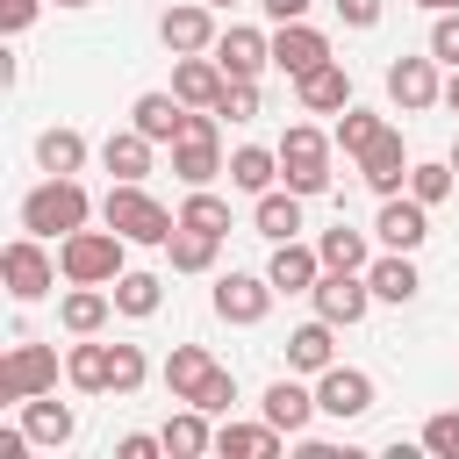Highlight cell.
<instances>
[{"label": "cell", "mask_w": 459, "mask_h": 459, "mask_svg": "<svg viewBox=\"0 0 459 459\" xmlns=\"http://www.w3.org/2000/svg\"><path fill=\"white\" fill-rule=\"evenodd\" d=\"M215 65H222L230 79H258V72L273 65V36L251 29V22H230V29L215 36Z\"/></svg>", "instance_id": "cell-15"}, {"label": "cell", "mask_w": 459, "mask_h": 459, "mask_svg": "<svg viewBox=\"0 0 459 459\" xmlns=\"http://www.w3.org/2000/svg\"><path fill=\"white\" fill-rule=\"evenodd\" d=\"M186 402L208 409V416H230V402H237V373H230V366H208V380H201Z\"/></svg>", "instance_id": "cell-41"}, {"label": "cell", "mask_w": 459, "mask_h": 459, "mask_svg": "<svg viewBox=\"0 0 459 459\" xmlns=\"http://www.w3.org/2000/svg\"><path fill=\"white\" fill-rule=\"evenodd\" d=\"M151 151H158V143H151L136 122H122V129H108V143H100V165H108L115 179H143V172H151Z\"/></svg>", "instance_id": "cell-25"}, {"label": "cell", "mask_w": 459, "mask_h": 459, "mask_svg": "<svg viewBox=\"0 0 459 459\" xmlns=\"http://www.w3.org/2000/svg\"><path fill=\"white\" fill-rule=\"evenodd\" d=\"M179 222H186V230H208V237H230V201H222L215 186H186Z\"/></svg>", "instance_id": "cell-37"}, {"label": "cell", "mask_w": 459, "mask_h": 459, "mask_svg": "<svg viewBox=\"0 0 459 459\" xmlns=\"http://www.w3.org/2000/svg\"><path fill=\"white\" fill-rule=\"evenodd\" d=\"M423 452H437V459H459V409H437V416L423 423Z\"/></svg>", "instance_id": "cell-42"}, {"label": "cell", "mask_w": 459, "mask_h": 459, "mask_svg": "<svg viewBox=\"0 0 459 459\" xmlns=\"http://www.w3.org/2000/svg\"><path fill=\"white\" fill-rule=\"evenodd\" d=\"M208 366H215V359H208V344H172V359L158 366V380H165V394H172V402H186V394L208 380Z\"/></svg>", "instance_id": "cell-32"}, {"label": "cell", "mask_w": 459, "mask_h": 459, "mask_svg": "<svg viewBox=\"0 0 459 459\" xmlns=\"http://www.w3.org/2000/svg\"><path fill=\"white\" fill-rule=\"evenodd\" d=\"M258 409H265V423H280L287 437H301V430H308V416H323V409H316V387H301L294 373H280V380L265 387V402H258Z\"/></svg>", "instance_id": "cell-23"}, {"label": "cell", "mask_w": 459, "mask_h": 459, "mask_svg": "<svg viewBox=\"0 0 459 459\" xmlns=\"http://www.w3.org/2000/svg\"><path fill=\"white\" fill-rule=\"evenodd\" d=\"M330 151H337V136L330 129H316V122H287V136H280V186H294L301 201H316V194H330Z\"/></svg>", "instance_id": "cell-2"}, {"label": "cell", "mask_w": 459, "mask_h": 459, "mask_svg": "<svg viewBox=\"0 0 459 459\" xmlns=\"http://www.w3.org/2000/svg\"><path fill=\"white\" fill-rule=\"evenodd\" d=\"M208 7H215V14H222V7H237V0H208Z\"/></svg>", "instance_id": "cell-53"}, {"label": "cell", "mask_w": 459, "mask_h": 459, "mask_svg": "<svg viewBox=\"0 0 459 459\" xmlns=\"http://www.w3.org/2000/svg\"><path fill=\"white\" fill-rule=\"evenodd\" d=\"M158 437H165V452H172V459H201V452H215L208 409H194V402H186L179 416H165V430H158Z\"/></svg>", "instance_id": "cell-29"}, {"label": "cell", "mask_w": 459, "mask_h": 459, "mask_svg": "<svg viewBox=\"0 0 459 459\" xmlns=\"http://www.w3.org/2000/svg\"><path fill=\"white\" fill-rule=\"evenodd\" d=\"M445 108L459 115V65H452V79H445Z\"/></svg>", "instance_id": "cell-49"}, {"label": "cell", "mask_w": 459, "mask_h": 459, "mask_svg": "<svg viewBox=\"0 0 459 459\" xmlns=\"http://www.w3.org/2000/svg\"><path fill=\"white\" fill-rule=\"evenodd\" d=\"M316 251H323V265H337V273H366V265H373V244H366V230H351V222L323 230Z\"/></svg>", "instance_id": "cell-33"}, {"label": "cell", "mask_w": 459, "mask_h": 459, "mask_svg": "<svg viewBox=\"0 0 459 459\" xmlns=\"http://www.w3.org/2000/svg\"><path fill=\"white\" fill-rule=\"evenodd\" d=\"M215 251H222V237H208V230H172L165 237V258H172V273H208L215 265Z\"/></svg>", "instance_id": "cell-36"}, {"label": "cell", "mask_w": 459, "mask_h": 459, "mask_svg": "<svg viewBox=\"0 0 459 459\" xmlns=\"http://www.w3.org/2000/svg\"><path fill=\"white\" fill-rule=\"evenodd\" d=\"M215 7L208 0H172L165 14H158V43L172 50V57H186V50H215Z\"/></svg>", "instance_id": "cell-11"}, {"label": "cell", "mask_w": 459, "mask_h": 459, "mask_svg": "<svg viewBox=\"0 0 459 459\" xmlns=\"http://www.w3.org/2000/svg\"><path fill=\"white\" fill-rule=\"evenodd\" d=\"M129 122H136L151 143H172V136H179V122H186V100H179L172 86H143V93L129 100Z\"/></svg>", "instance_id": "cell-21"}, {"label": "cell", "mask_w": 459, "mask_h": 459, "mask_svg": "<svg viewBox=\"0 0 459 459\" xmlns=\"http://www.w3.org/2000/svg\"><path fill=\"white\" fill-rule=\"evenodd\" d=\"M316 409L337 416V423H359L373 409V373L366 366H323L316 373Z\"/></svg>", "instance_id": "cell-9"}, {"label": "cell", "mask_w": 459, "mask_h": 459, "mask_svg": "<svg viewBox=\"0 0 459 459\" xmlns=\"http://www.w3.org/2000/svg\"><path fill=\"white\" fill-rule=\"evenodd\" d=\"M65 380H72L79 394H108V344L72 337V351H65Z\"/></svg>", "instance_id": "cell-34"}, {"label": "cell", "mask_w": 459, "mask_h": 459, "mask_svg": "<svg viewBox=\"0 0 459 459\" xmlns=\"http://www.w3.org/2000/svg\"><path fill=\"white\" fill-rule=\"evenodd\" d=\"M108 316H115V294H108V287L65 280V294H57V323H65L72 337H100V330H108Z\"/></svg>", "instance_id": "cell-18"}, {"label": "cell", "mask_w": 459, "mask_h": 459, "mask_svg": "<svg viewBox=\"0 0 459 459\" xmlns=\"http://www.w3.org/2000/svg\"><path fill=\"white\" fill-rule=\"evenodd\" d=\"M452 186H459V172H452V158H416V165H409V194H416L423 208H437V201H445Z\"/></svg>", "instance_id": "cell-39"}, {"label": "cell", "mask_w": 459, "mask_h": 459, "mask_svg": "<svg viewBox=\"0 0 459 459\" xmlns=\"http://www.w3.org/2000/svg\"><path fill=\"white\" fill-rule=\"evenodd\" d=\"M172 172H179L186 186H208L215 172H230V158H222V136H179V143H172Z\"/></svg>", "instance_id": "cell-27"}, {"label": "cell", "mask_w": 459, "mask_h": 459, "mask_svg": "<svg viewBox=\"0 0 459 459\" xmlns=\"http://www.w3.org/2000/svg\"><path fill=\"white\" fill-rule=\"evenodd\" d=\"M215 115L251 122V115H258V79H230V86H222V100H215Z\"/></svg>", "instance_id": "cell-43"}, {"label": "cell", "mask_w": 459, "mask_h": 459, "mask_svg": "<svg viewBox=\"0 0 459 459\" xmlns=\"http://www.w3.org/2000/svg\"><path fill=\"white\" fill-rule=\"evenodd\" d=\"M50 7H93V0H50Z\"/></svg>", "instance_id": "cell-51"}, {"label": "cell", "mask_w": 459, "mask_h": 459, "mask_svg": "<svg viewBox=\"0 0 459 459\" xmlns=\"http://www.w3.org/2000/svg\"><path fill=\"white\" fill-rule=\"evenodd\" d=\"M251 230H258L265 244L301 237V230H308V222H301V194H294V186H265V194L251 201Z\"/></svg>", "instance_id": "cell-22"}, {"label": "cell", "mask_w": 459, "mask_h": 459, "mask_svg": "<svg viewBox=\"0 0 459 459\" xmlns=\"http://www.w3.org/2000/svg\"><path fill=\"white\" fill-rule=\"evenodd\" d=\"M323 366H337V323L330 316L287 330V373H323Z\"/></svg>", "instance_id": "cell-24"}, {"label": "cell", "mask_w": 459, "mask_h": 459, "mask_svg": "<svg viewBox=\"0 0 459 459\" xmlns=\"http://www.w3.org/2000/svg\"><path fill=\"white\" fill-rule=\"evenodd\" d=\"M165 452V437H151V430H129V437H115V459H158Z\"/></svg>", "instance_id": "cell-46"}, {"label": "cell", "mask_w": 459, "mask_h": 459, "mask_svg": "<svg viewBox=\"0 0 459 459\" xmlns=\"http://www.w3.org/2000/svg\"><path fill=\"white\" fill-rule=\"evenodd\" d=\"M22 423H29L36 445H72V437H79L72 402H50V394H29V402H22Z\"/></svg>", "instance_id": "cell-28"}, {"label": "cell", "mask_w": 459, "mask_h": 459, "mask_svg": "<svg viewBox=\"0 0 459 459\" xmlns=\"http://www.w3.org/2000/svg\"><path fill=\"white\" fill-rule=\"evenodd\" d=\"M373 237H380V251H416V244L430 237V208H423L416 194H380Z\"/></svg>", "instance_id": "cell-12"}, {"label": "cell", "mask_w": 459, "mask_h": 459, "mask_svg": "<svg viewBox=\"0 0 459 459\" xmlns=\"http://www.w3.org/2000/svg\"><path fill=\"white\" fill-rule=\"evenodd\" d=\"M36 165H43V172H79V165H86V136H79L72 122L43 129V136H36Z\"/></svg>", "instance_id": "cell-35"}, {"label": "cell", "mask_w": 459, "mask_h": 459, "mask_svg": "<svg viewBox=\"0 0 459 459\" xmlns=\"http://www.w3.org/2000/svg\"><path fill=\"white\" fill-rule=\"evenodd\" d=\"M0 280H7V294H14V301H43L65 273H57V258L43 251V237H29V230H22V237H7V244H0Z\"/></svg>", "instance_id": "cell-5"}, {"label": "cell", "mask_w": 459, "mask_h": 459, "mask_svg": "<svg viewBox=\"0 0 459 459\" xmlns=\"http://www.w3.org/2000/svg\"><path fill=\"white\" fill-rule=\"evenodd\" d=\"M265 280H273L280 294H308V287L323 280V251H316V244H301V237H287V244H273Z\"/></svg>", "instance_id": "cell-20"}, {"label": "cell", "mask_w": 459, "mask_h": 459, "mask_svg": "<svg viewBox=\"0 0 459 459\" xmlns=\"http://www.w3.org/2000/svg\"><path fill=\"white\" fill-rule=\"evenodd\" d=\"M57 387V351L50 344H36V337H14L7 351H0V402H29V394H50Z\"/></svg>", "instance_id": "cell-6"}, {"label": "cell", "mask_w": 459, "mask_h": 459, "mask_svg": "<svg viewBox=\"0 0 459 459\" xmlns=\"http://www.w3.org/2000/svg\"><path fill=\"white\" fill-rule=\"evenodd\" d=\"M143 380H151L143 344H108V394H136Z\"/></svg>", "instance_id": "cell-40"}, {"label": "cell", "mask_w": 459, "mask_h": 459, "mask_svg": "<svg viewBox=\"0 0 459 459\" xmlns=\"http://www.w3.org/2000/svg\"><path fill=\"white\" fill-rule=\"evenodd\" d=\"M294 100H301V115H344V108H351V72H344V57L316 65L308 79H294Z\"/></svg>", "instance_id": "cell-19"}, {"label": "cell", "mask_w": 459, "mask_h": 459, "mask_svg": "<svg viewBox=\"0 0 459 459\" xmlns=\"http://www.w3.org/2000/svg\"><path fill=\"white\" fill-rule=\"evenodd\" d=\"M273 65H280L287 79H308L316 65H330V36H323L316 22H280V29H273Z\"/></svg>", "instance_id": "cell-13"}, {"label": "cell", "mask_w": 459, "mask_h": 459, "mask_svg": "<svg viewBox=\"0 0 459 459\" xmlns=\"http://www.w3.org/2000/svg\"><path fill=\"white\" fill-rule=\"evenodd\" d=\"M86 215H93V194L79 186V172H43L22 194V230L29 237H72V230H86Z\"/></svg>", "instance_id": "cell-1"}, {"label": "cell", "mask_w": 459, "mask_h": 459, "mask_svg": "<svg viewBox=\"0 0 459 459\" xmlns=\"http://www.w3.org/2000/svg\"><path fill=\"white\" fill-rule=\"evenodd\" d=\"M129 237L108 222V230H72V237H57V273L65 280H86V287H115L129 265Z\"/></svg>", "instance_id": "cell-3"}, {"label": "cell", "mask_w": 459, "mask_h": 459, "mask_svg": "<svg viewBox=\"0 0 459 459\" xmlns=\"http://www.w3.org/2000/svg\"><path fill=\"white\" fill-rule=\"evenodd\" d=\"M380 7H387V0H337V22H344V29H373Z\"/></svg>", "instance_id": "cell-47"}, {"label": "cell", "mask_w": 459, "mask_h": 459, "mask_svg": "<svg viewBox=\"0 0 459 459\" xmlns=\"http://www.w3.org/2000/svg\"><path fill=\"white\" fill-rule=\"evenodd\" d=\"M387 100H394L402 115H423L430 100H445L437 57H394V65H387Z\"/></svg>", "instance_id": "cell-14"}, {"label": "cell", "mask_w": 459, "mask_h": 459, "mask_svg": "<svg viewBox=\"0 0 459 459\" xmlns=\"http://www.w3.org/2000/svg\"><path fill=\"white\" fill-rule=\"evenodd\" d=\"M258 7H265V22L280 29V22H308V7H316V0H258Z\"/></svg>", "instance_id": "cell-48"}, {"label": "cell", "mask_w": 459, "mask_h": 459, "mask_svg": "<svg viewBox=\"0 0 459 459\" xmlns=\"http://www.w3.org/2000/svg\"><path fill=\"white\" fill-rule=\"evenodd\" d=\"M36 14H43V0H0V36H22Z\"/></svg>", "instance_id": "cell-45"}, {"label": "cell", "mask_w": 459, "mask_h": 459, "mask_svg": "<svg viewBox=\"0 0 459 459\" xmlns=\"http://www.w3.org/2000/svg\"><path fill=\"white\" fill-rule=\"evenodd\" d=\"M222 86H230V72L215 65V50H186V57H172V93H179L186 108H215Z\"/></svg>", "instance_id": "cell-16"}, {"label": "cell", "mask_w": 459, "mask_h": 459, "mask_svg": "<svg viewBox=\"0 0 459 459\" xmlns=\"http://www.w3.org/2000/svg\"><path fill=\"white\" fill-rule=\"evenodd\" d=\"M445 158H452V172H459V136H452V151H445Z\"/></svg>", "instance_id": "cell-52"}, {"label": "cell", "mask_w": 459, "mask_h": 459, "mask_svg": "<svg viewBox=\"0 0 459 459\" xmlns=\"http://www.w3.org/2000/svg\"><path fill=\"white\" fill-rule=\"evenodd\" d=\"M230 186L251 194V201H258L265 186H280V143H273V151H265V143H237V151H230Z\"/></svg>", "instance_id": "cell-26"}, {"label": "cell", "mask_w": 459, "mask_h": 459, "mask_svg": "<svg viewBox=\"0 0 459 459\" xmlns=\"http://www.w3.org/2000/svg\"><path fill=\"white\" fill-rule=\"evenodd\" d=\"M308 301H316V316H330L337 330H351V323H366L373 287H366V273H337V265H323V280L308 287Z\"/></svg>", "instance_id": "cell-8"}, {"label": "cell", "mask_w": 459, "mask_h": 459, "mask_svg": "<svg viewBox=\"0 0 459 459\" xmlns=\"http://www.w3.org/2000/svg\"><path fill=\"white\" fill-rule=\"evenodd\" d=\"M430 57H437V65H459V7H445V14L430 22Z\"/></svg>", "instance_id": "cell-44"}, {"label": "cell", "mask_w": 459, "mask_h": 459, "mask_svg": "<svg viewBox=\"0 0 459 459\" xmlns=\"http://www.w3.org/2000/svg\"><path fill=\"white\" fill-rule=\"evenodd\" d=\"M380 129H387V115H373V108H359V100H351V108L337 115V129H330V136H337V151H344V158H359Z\"/></svg>", "instance_id": "cell-38"}, {"label": "cell", "mask_w": 459, "mask_h": 459, "mask_svg": "<svg viewBox=\"0 0 459 459\" xmlns=\"http://www.w3.org/2000/svg\"><path fill=\"white\" fill-rule=\"evenodd\" d=\"M351 165H359V179H366L373 194H402V186H409V165H416V158H409L402 129L387 122V129H380V136H373V143H366V151H359Z\"/></svg>", "instance_id": "cell-10"}, {"label": "cell", "mask_w": 459, "mask_h": 459, "mask_svg": "<svg viewBox=\"0 0 459 459\" xmlns=\"http://www.w3.org/2000/svg\"><path fill=\"white\" fill-rule=\"evenodd\" d=\"M100 222H115L129 244H165V237L179 230V215H172L143 179H115V186H108V201H100Z\"/></svg>", "instance_id": "cell-4"}, {"label": "cell", "mask_w": 459, "mask_h": 459, "mask_svg": "<svg viewBox=\"0 0 459 459\" xmlns=\"http://www.w3.org/2000/svg\"><path fill=\"white\" fill-rule=\"evenodd\" d=\"M416 7H430V14H445V7H459V0H416Z\"/></svg>", "instance_id": "cell-50"}, {"label": "cell", "mask_w": 459, "mask_h": 459, "mask_svg": "<svg viewBox=\"0 0 459 459\" xmlns=\"http://www.w3.org/2000/svg\"><path fill=\"white\" fill-rule=\"evenodd\" d=\"M280 437H287L280 423H222V430H215V452H222V459H273Z\"/></svg>", "instance_id": "cell-30"}, {"label": "cell", "mask_w": 459, "mask_h": 459, "mask_svg": "<svg viewBox=\"0 0 459 459\" xmlns=\"http://www.w3.org/2000/svg\"><path fill=\"white\" fill-rule=\"evenodd\" d=\"M273 294H280V287H273L265 273H222V280H215V294H208V308H215L222 323L251 330V323H265V316H273Z\"/></svg>", "instance_id": "cell-7"}, {"label": "cell", "mask_w": 459, "mask_h": 459, "mask_svg": "<svg viewBox=\"0 0 459 459\" xmlns=\"http://www.w3.org/2000/svg\"><path fill=\"white\" fill-rule=\"evenodd\" d=\"M366 287H373V301H394V308H409V301L423 294L416 251H373V265H366Z\"/></svg>", "instance_id": "cell-17"}, {"label": "cell", "mask_w": 459, "mask_h": 459, "mask_svg": "<svg viewBox=\"0 0 459 459\" xmlns=\"http://www.w3.org/2000/svg\"><path fill=\"white\" fill-rule=\"evenodd\" d=\"M108 294H115V316H129V323H143V316L165 308V280L158 273H122Z\"/></svg>", "instance_id": "cell-31"}]
</instances>
